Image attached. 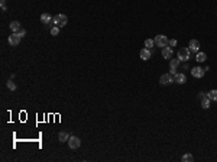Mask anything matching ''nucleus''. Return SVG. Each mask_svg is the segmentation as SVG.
I'll return each instance as SVG.
<instances>
[{
    "mask_svg": "<svg viewBox=\"0 0 217 162\" xmlns=\"http://www.w3.org/2000/svg\"><path fill=\"white\" fill-rule=\"evenodd\" d=\"M181 161H182V162H192V161H194V156H192L191 153H185V155H182Z\"/></svg>",
    "mask_w": 217,
    "mask_h": 162,
    "instance_id": "nucleus-19",
    "label": "nucleus"
},
{
    "mask_svg": "<svg viewBox=\"0 0 217 162\" xmlns=\"http://www.w3.org/2000/svg\"><path fill=\"white\" fill-rule=\"evenodd\" d=\"M139 56H140V59H143V61H148V59L150 58V49H148V48H143V49H140Z\"/></svg>",
    "mask_w": 217,
    "mask_h": 162,
    "instance_id": "nucleus-10",
    "label": "nucleus"
},
{
    "mask_svg": "<svg viewBox=\"0 0 217 162\" xmlns=\"http://www.w3.org/2000/svg\"><path fill=\"white\" fill-rule=\"evenodd\" d=\"M145 46H146L148 49L153 48V46H155V41H153V39H146V41H145Z\"/></svg>",
    "mask_w": 217,
    "mask_h": 162,
    "instance_id": "nucleus-20",
    "label": "nucleus"
},
{
    "mask_svg": "<svg viewBox=\"0 0 217 162\" xmlns=\"http://www.w3.org/2000/svg\"><path fill=\"white\" fill-rule=\"evenodd\" d=\"M67 22H68L67 16H65V14H62V13L55 14L54 20H52V23H54L55 26H58V27H64L65 25H67Z\"/></svg>",
    "mask_w": 217,
    "mask_h": 162,
    "instance_id": "nucleus-1",
    "label": "nucleus"
},
{
    "mask_svg": "<svg viewBox=\"0 0 217 162\" xmlns=\"http://www.w3.org/2000/svg\"><path fill=\"white\" fill-rule=\"evenodd\" d=\"M159 82H161L162 85L171 84V82H174V75H171L169 72H168V74H162L161 78H159Z\"/></svg>",
    "mask_w": 217,
    "mask_h": 162,
    "instance_id": "nucleus-7",
    "label": "nucleus"
},
{
    "mask_svg": "<svg viewBox=\"0 0 217 162\" xmlns=\"http://www.w3.org/2000/svg\"><path fill=\"white\" fill-rule=\"evenodd\" d=\"M210 103H211V100L208 98V95H204L201 98V107L203 108H208L210 107Z\"/></svg>",
    "mask_w": 217,
    "mask_h": 162,
    "instance_id": "nucleus-14",
    "label": "nucleus"
},
{
    "mask_svg": "<svg viewBox=\"0 0 217 162\" xmlns=\"http://www.w3.org/2000/svg\"><path fill=\"white\" fill-rule=\"evenodd\" d=\"M10 30L13 32V33H16V32H19L20 30V23L17 22V20H13V22H10Z\"/></svg>",
    "mask_w": 217,
    "mask_h": 162,
    "instance_id": "nucleus-13",
    "label": "nucleus"
},
{
    "mask_svg": "<svg viewBox=\"0 0 217 162\" xmlns=\"http://www.w3.org/2000/svg\"><path fill=\"white\" fill-rule=\"evenodd\" d=\"M207 95H208V98H210L211 101H217V90H210V91L207 93Z\"/></svg>",
    "mask_w": 217,
    "mask_h": 162,
    "instance_id": "nucleus-18",
    "label": "nucleus"
},
{
    "mask_svg": "<svg viewBox=\"0 0 217 162\" xmlns=\"http://www.w3.org/2000/svg\"><path fill=\"white\" fill-rule=\"evenodd\" d=\"M204 95H205V94H204V93H203V91H201V93H200V94H198V97H200V98H203V97H204Z\"/></svg>",
    "mask_w": 217,
    "mask_h": 162,
    "instance_id": "nucleus-27",
    "label": "nucleus"
},
{
    "mask_svg": "<svg viewBox=\"0 0 217 162\" xmlns=\"http://www.w3.org/2000/svg\"><path fill=\"white\" fill-rule=\"evenodd\" d=\"M52 20H54V17H52L49 13L41 14V22L43 23V25H49V23H52Z\"/></svg>",
    "mask_w": 217,
    "mask_h": 162,
    "instance_id": "nucleus-11",
    "label": "nucleus"
},
{
    "mask_svg": "<svg viewBox=\"0 0 217 162\" xmlns=\"http://www.w3.org/2000/svg\"><path fill=\"white\" fill-rule=\"evenodd\" d=\"M80 145H81V140L77 136H69V139H68V146H69V149H78Z\"/></svg>",
    "mask_w": 217,
    "mask_h": 162,
    "instance_id": "nucleus-5",
    "label": "nucleus"
},
{
    "mask_svg": "<svg viewBox=\"0 0 217 162\" xmlns=\"http://www.w3.org/2000/svg\"><path fill=\"white\" fill-rule=\"evenodd\" d=\"M169 74H171V75H175L176 69H175V68H169Z\"/></svg>",
    "mask_w": 217,
    "mask_h": 162,
    "instance_id": "nucleus-25",
    "label": "nucleus"
},
{
    "mask_svg": "<svg viewBox=\"0 0 217 162\" xmlns=\"http://www.w3.org/2000/svg\"><path fill=\"white\" fill-rule=\"evenodd\" d=\"M190 54H191V51L188 48H179L178 49V58H179V61H188L190 59Z\"/></svg>",
    "mask_w": 217,
    "mask_h": 162,
    "instance_id": "nucleus-4",
    "label": "nucleus"
},
{
    "mask_svg": "<svg viewBox=\"0 0 217 162\" xmlns=\"http://www.w3.org/2000/svg\"><path fill=\"white\" fill-rule=\"evenodd\" d=\"M6 85H7V88H9V90H12V91H14V90H16V84H14L12 80L7 81V82H6Z\"/></svg>",
    "mask_w": 217,
    "mask_h": 162,
    "instance_id": "nucleus-21",
    "label": "nucleus"
},
{
    "mask_svg": "<svg viewBox=\"0 0 217 162\" xmlns=\"http://www.w3.org/2000/svg\"><path fill=\"white\" fill-rule=\"evenodd\" d=\"M174 81L178 82V84H184V82L187 81V78H185V75H184L182 72H176L175 75H174Z\"/></svg>",
    "mask_w": 217,
    "mask_h": 162,
    "instance_id": "nucleus-12",
    "label": "nucleus"
},
{
    "mask_svg": "<svg viewBox=\"0 0 217 162\" xmlns=\"http://www.w3.org/2000/svg\"><path fill=\"white\" fill-rule=\"evenodd\" d=\"M188 49H190L191 52H198L200 51V42L197 39H191L190 41V43H188Z\"/></svg>",
    "mask_w": 217,
    "mask_h": 162,
    "instance_id": "nucleus-8",
    "label": "nucleus"
},
{
    "mask_svg": "<svg viewBox=\"0 0 217 162\" xmlns=\"http://www.w3.org/2000/svg\"><path fill=\"white\" fill-rule=\"evenodd\" d=\"M59 33V27L58 26H54L52 29H51V35H54V36H56Z\"/></svg>",
    "mask_w": 217,
    "mask_h": 162,
    "instance_id": "nucleus-22",
    "label": "nucleus"
},
{
    "mask_svg": "<svg viewBox=\"0 0 217 162\" xmlns=\"http://www.w3.org/2000/svg\"><path fill=\"white\" fill-rule=\"evenodd\" d=\"M179 58H171V62H169V68H178V65H179Z\"/></svg>",
    "mask_w": 217,
    "mask_h": 162,
    "instance_id": "nucleus-17",
    "label": "nucleus"
},
{
    "mask_svg": "<svg viewBox=\"0 0 217 162\" xmlns=\"http://www.w3.org/2000/svg\"><path fill=\"white\" fill-rule=\"evenodd\" d=\"M20 39H22V36L19 35V32H16V33H12V35H9V38H7V42H9V45H10V46H17V45L20 43Z\"/></svg>",
    "mask_w": 217,
    "mask_h": 162,
    "instance_id": "nucleus-3",
    "label": "nucleus"
},
{
    "mask_svg": "<svg viewBox=\"0 0 217 162\" xmlns=\"http://www.w3.org/2000/svg\"><path fill=\"white\" fill-rule=\"evenodd\" d=\"M153 41H155V46H159V48L168 46V42H169V39H168L165 35H156Z\"/></svg>",
    "mask_w": 217,
    "mask_h": 162,
    "instance_id": "nucleus-2",
    "label": "nucleus"
},
{
    "mask_svg": "<svg viewBox=\"0 0 217 162\" xmlns=\"http://www.w3.org/2000/svg\"><path fill=\"white\" fill-rule=\"evenodd\" d=\"M162 56L165 58V59H171L172 58V54H174V51H172V48L171 46H165V48H162Z\"/></svg>",
    "mask_w": 217,
    "mask_h": 162,
    "instance_id": "nucleus-9",
    "label": "nucleus"
},
{
    "mask_svg": "<svg viewBox=\"0 0 217 162\" xmlns=\"http://www.w3.org/2000/svg\"><path fill=\"white\" fill-rule=\"evenodd\" d=\"M0 3H1V6H6V0H0Z\"/></svg>",
    "mask_w": 217,
    "mask_h": 162,
    "instance_id": "nucleus-26",
    "label": "nucleus"
},
{
    "mask_svg": "<svg viewBox=\"0 0 217 162\" xmlns=\"http://www.w3.org/2000/svg\"><path fill=\"white\" fill-rule=\"evenodd\" d=\"M58 139H59V142H68L69 136H68L67 132H59V135H58Z\"/></svg>",
    "mask_w": 217,
    "mask_h": 162,
    "instance_id": "nucleus-16",
    "label": "nucleus"
},
{
    "mask_svg": "<svg viewBox=\"0 0 217 162\" xmlns=\"http://www.w3.org/2000/svg\"><path fill=\"white\" fill-rule=\"evenodd\" d=\"M19 35H20V36L23 38V36L26 35V30H25V29H20V30H19Z\"/></svg>",
    "mask_w": 217,
    "mask_h": 162,
    "instance_id": "nucleus-24",
    "label": "nucleus"
},
{
    "mask_svg": "<svg viewBox=\"0 0 217 162\" xmlns=\"http://www.w3.org/2000/svg\"><path fill=\"white\" fill-rule=\"evenodd\" d=\"M205 58H207V55H205V52H197V56H195V59H197V62H204L205 61Z\"/></svg>",
    "mask_w": 217,
    "mask_h": 162,
    "instance_id": "nucleus-15",
    "label": "nucleus"
},
{
    "mask_svg": "<svg viewBox=\"0 0 217 162\" xmlns=\"http://www.w3.org/2000/svg\"><path fill=\"white\" fill-rule=\"evenodd\" d=\"M168 45H169L171 48H172V46H175V45H176V39H171L169 42H168Z\"/></svg>",
    "mask_w": 217,
    "mask_h": 162,
    "instance_id": "nucleus-23",
    "label": "nucleus"
},
{
    "mask_svg": "<svg viewBox=\"0 0 217 162\" xmlns=\"http://www.w3.org/2000/svg\"><path fill=\"white\" fill-rule=\"evenodd\" d=\"M204 74H205V69L201 67H194L191 69V75H192L194 78H203Z\"/></svg>",
    "mask_w": 217,
    "mask_h": 162,
    "instance_id": "nucleus-6",
    "label": "nucleus"
}]
</instances>
